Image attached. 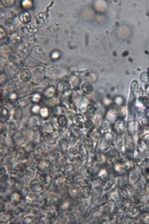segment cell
<instances>
[{
    "mask_svg": "<svg viewBox=\"0 0 149 224\" xmlns=\"http://www.w3.org/2000/svg\"><path fill=\"white\" fill-rule=\"evenodd\" d=\"M113 131L117 135H123L127 131V125L123 120H116L113 123Z\"/></svg>",
    "mask_w": 149,
    "mask_h": 224,
    "instance_id": "obj_1",
    "label": "cell"
},
{
    "mask_svg": "<svg viewBox=\"0 0 149 224\" xmlns=\"http://www.w3.org/2000/svg\"><path fill=\"white\" fill-rule=\"evenodd\" d=\"M113 171H114L115 175L123 176L126 173L127 169L125 168V166H124L123 161H116V163L113 164Z\"/></svg>",
    "mask_w": 149,
    "mask_h": 224,
    "instance_id": "obj_2",
    "label": "cell"
},
{
    "mask_svg": "<svg viewBox=\"0 0 149 224\" xmlns=\"http://www.w3.org/2000/svg\"><path fill=\"white\" fill-rule=\"evenodd\" d=\"M129 181L131 183H136L139 179H140V171L136 168H133L130 169V173H129Z\"/></svg>",
    "mask_w": 149,
    "mask_h": 224,
    "instance_id": "obj_3",
    "label": "cell"
},
{
    "mask_svg": "<svg viewBox=\"0 0 149 224\" xmlns=\"http://www.w3.org/2000/svg\"><path fill=\"white\" fill-rule=\"evenodd\" d=\"M136 105L138 108H142V109H146L149 106V100L148 97L143 95V96H138L137 100H136Z\"/></svg>",
    "mask_w": 149,
    "mask_h": 224,
    "instance_id": "obj_4",
    "label": "cell"
},
{
    "mask_svg": "<svg viewBox=\"0 0 149 224\" xmlns=\"http://www.w3.org/2000/svg\"><path fill=\"white\" fill-rule=\"evenodd\" d=\"M57 89H58V91H59L60 93H62V94H66V93L70 92V90H71V85H70L69 82H67V81H61V82H60L59 84H58Z\"/></svg>",
    "mask_w": 149,
    "mask_h": 224,
    "instance_id": "obj_5",
    "label": "cell"
},
{
    "mask_svg": "<svg viewBox=\"0 0 149 224\" xmlns=\"http://www.w3.org/2000/svg\"><path fill=\"white\" fill-rule=\"evenodd\" d=\"M81 92L85 95H92L94 93V86L92 83L88 82V81H85L81 86Z\"/></svg>",
    "mask_w": 149,
    "mask_h": 224,
    "instance_id": "obj_6",
    "label": "cell"
},
{
    "mask_svg": "<svg viewBox=\"0 0 149 224\" xmlns=\"http://www.w3.org/2000/svg\"><path fill=\"white\" fill-rule=\"evenodd\" d=\"M89 101H88V99H86L85 97H83V98H81V101L79 102L78 104V111L80 113L81 112H85L86 111V109H88L89 107Z\"/></svg>",
    "mask_w": 149,
    "mask_h": 224,
    "instance_id": "obj_7",
    "label": "cell"
},
{
    "mask_svg": "<svg viewBox=\"0 0 149 224\" xmlns=\"http://www.w3.org/2000/svg\"><path fill=\"white\" fill-rule=\"evenodd\" d=\"M90 194H92V188H90V186H84V187H81L80 189V191H79V195L81 197V198H89L90 196Z\"/></svg>",
    "mask_w": 149,
    "mask_h": 224,
    "instance_id": "obj_8",
    "label": "cell"
},
{
    "mask_svg": "<svg viewBox=\"0 0 149 224\" xmlns=\"http://www.w3.org/2000/svg\"><path fill=\"white\" fill-rule=\"evenodd\" d=\"M114 144L116 150L118 151H121L122 150H124V137H122L121 135H118L116 139L114 140Z\"/></svg>",
    "mask_w": 149,
    "mask_h": 224,
    "instance_id": "obj_9",
    "label": "cell"
},
{
    "mask_svg": "<svg viewBox=\"0 0 149 224\" xmlns=\"http://www.w3.org/2000/svg\"><path fill=\"white\" fill-rule=\"evenodd\" d=\"M140 171L141 174H143L144 176H149V159H144L141 163V166H140Z\"/></svg>",
    "mask_w": 149,
    "mask_h": 224,
    "instance_id": "obj_10",
    "label": "cell"
},
{
    "mask_svg": "<svg viewBox=\"0 0 149 224\" xmlns=\"http://www.w3.org/2000/svg\"><path fill=\"white\" fill-rule=\"evenodd\" d=\"M31 77H32V74L30 72V70L28 69H24L21 71L20 73V80L22 82H29V81L31 80Z\"/></svg>",
    "mask_w": 149,
    "mask_h": 224,
    "instance_id": "obj_11",
    "label": "cell"
},
{
    "mask_svg": "<svg viewBox=\"0 0 149 224\" xmlns=\"http://www.w3.org/2000/svg\"><path fill=\"white\" fill-rule=\"evenodd\" d=\"M31 14L29 13L28 11H23L20 13V15H19V19H20V21L24 24H28L29 22L31 21Z\"/></svg>",
    "mask_w": 149,
    "mask_h": 224,
    "instance_id": "obj_12",
    "label": "cell"
},
{
    "mask_svg": "<svg viewBox=\"0 0 149 224\" xmlns=\"http://www.w3.org/2000/svg\"><path fill=\"white\" fill-rule=\"evenodd\" d=\"M114 183H115V178H114V177L109 178L107 181V183L103 184V192H108L109 190L114 186Z\"/></svg>",
    "mask_w": 149,
    "mask_h": 224,
    "instance_id": "obj_13",
    "label": "cell"
},
{
    "mask_svg": "<svg viewBox=\"0 0 149 224\" xmlns=\"http://www.w3.org/2000/svg\"><path fill=\"white\" fill-rule=\"evenodd\" d=\"M74 123L77 127H83L85 126V120L83 115H81V114H78V115H76L75 118H74Z\"/></svg>",
    "mask_w": 149,
    "mask_h": 224,
    "instance_id": "obj_14",
    "label": "cell"
},
{
    "mask_svg": "<svg viewBox=\"0 0 149 224\" xmlns=\"http://www.w3.org/2000/svg\"><path fill=\"white\" fill-rule=\"evenodd\" d=\"M55 95H56V89L54 87H49L45 90L44 92V96L45 98H48V99H53L55 98Z\"/></svg>",
    "mask_w": 149,
    "mask_h": 224,
    "instance_id": "obj_15",
    "label": "cell"
},
{
    "mask_svg": "<svg viewBox=\"0 0 149 224\" xmlns=\"http://www.w3.org/2000/svg\"><path fill=\"white\" fill-rule=\"evenodd\" d=\"M127 131H128V133L129 135H131L133 136L134 135V132H135L136 131V123L134 121H129L128 123H127Z\"/></svg>",
    "mask_w": 149,
    "mask_h": 224,
    "instance_id": "obj_16",
    "label": "cell"
},
{
    "mask_svg": "<svg viewBox=\"0 0 149 224\" xmlns=\"http://www.w3.org/2000/svg\"><path fill=\"white\" fill-rule=\"evenodd\" d=\"M93 123L95 126V127H99V126H102L103 123V118L100 116V114L97 113L93 117V120H92Z\"/></svg>",
    "mask_w": 149,
    "mask_h": 224,
    "instance_id": "obj_17",
    "label": "cell"
},
{
    "mask_svg": "<svg viewBox=\"0 0 149 224\" xmlns=\"http://www.w3.org/2000/svg\"><path fill=\"white\" fill-rule=\"evenodd\" d=\"M130 89H131V93H133L134 96L138 97V92H139V85H138V82L137 81H132L131 84H130Z\"/></svg>",
    "mask_w": 149,
    "mask_h": 224,
    "instance_id": "obj_18",
    "label": "cell"
},
{
    "mask_svg": "<svg viewBox=\"0 0 149 224\" xmlns=\"http://www.w3.org/2000/svg\"><path fill=\"white\" fill-rule=\"evenodd\" d=\"M57 122H58V123H59V126L62 127V128H65L67 125H68V119H67V117L65 115H61V116L58 117Z\"/></svg>",
    "mask_w": 149,
    "mask_h": 224,
    "instance_id": "obj_19",
    "label": "cell"
},
{
    "mask_svg": "<svg viewBox=\"0 0 149 224\" xmlns=\"http://www.w3.org/2000/svg\"><path fill=\"white\" fill-rule=\"evenodd\" d=\"M41 101H42V95L40 93H35L31 96V102L33 104L36 105L38 103H40Z\"/></svg>",
    "mask_w": 149,
    "mask_h": 224,
    "instance_id": "obj_20",
    "label": "cell"
},
{
    "mask_svg": "<svg viewBox=\"0 0 149 224\" xmlns=\"http://www.w3.org/2000/svg\"><path fill=\"white\" fill-rule=\"evenodd\" d=\"M86 113L89 114L90 116H94L95 114L98 113V108L94 106V105H89L88 109H86Z\"/></svg>",
    "mask_w": 149,
    "mask_h": 224,
    "instance_id": "obj_21",
    "label": "cell"
},
{
    "mask_svg": "<svg viewBox=\"0 0 149 224\" xmlns=\"http://www.w3.org/2000/svg\"><path fill=\"white\" fill-rule=\"evenodd\" d=\"M8 118H9V111H8V109L5 108V107H2V108H1V120H2V122L7 121Z\"/></svg>",
    "mask_w": 149,
    "mask_h": 224,
    "instance_id": "obj_22",
    "label": "cell"
},
{
    "mask_svg": "<svg viewBox=\"0 0 149 224\" xmlns=\"http://www.w3.org/2000/svg\"><path fill=\"white\" fill-rule=\"evenodd\" d=\"M64 113H65V109L62 106H56L54 108V110H53V114H54V115L61 116V115H64ZM59 116H58V117H59Z\"/></svg>",
    "mask_w": 149,
    "mask_h": 224,
    "instance_id": "obj_23",
    "label": "cell"
},
{
    "mask_svg": "<svg viewBox=\"0 0 149 224\" xmlns=\"http://www.w3.org/2000/svg\"><path fill=\"white\" fill-rule=\"evenodd\" d=\"M100 130H102L103 133L109 132V131H110V123H109L108 121H107V120H105L104 122H103V123H102V128H100Z\"/></svg>",
    "mask_w": 149,
    "mask_h": 224,
    "instance_id": "obj_24",
    "label": "cell"
},
{
    "mask_svg": "<svg viewBox=\"0 0 149 224\" xmlns=\"http://www.w3.org/2000/svg\"><path fill=\"white\" fill-rule=\"evenodd\" d=\"M69 83H70V85H71V88H76L77 86H78V84H79V78L76 77L75 75H73V76L71 77Z\"/></svg>",
    "mask_w": 149,
    "mask_h": 224,
    "instance_id": "obj_25",
    "label": "cell"
},
{
    "mask_svg": "<svg viewBox=\"0 0 149 224\" xmlns=\"http://www.w3.org/2000/svg\"><path fill=\"white\" fill-rule=\"evenodd\" d=\"M140 125L142 127L149 128V116H143L140 118Z\"/></svg>",
    "mask_w": 149,
    "mask_h": 224,
    "instance_id": "obj_26",
    "label": "cell"
},
{
    "mask_svg": "<svg viewBox=\"0 0 149 224\" xmlns=\"http://www.w3.org/2000/svg\"><path fill=\"white\" fill-rule=\"evenodd\" d=\"M40 116L42 118H48L50 116V111H49V109L46 108V107H43L41 108V111H40Z\"/></svg>",
    "mask_w": 149,
    "mask_h": 224,
    "instance_id": "obj_27",
    "label": "cell"
},
{
    "mask_svg": "<svg viewBox=\"0 0 149 224\" xmlns=\"http://www.w3.org/2000/svg\"><path fill=\"white\" fill-rule=\"evenodd\" d=\"M99 177H100L102 179H103L104 177H107L108 176V170L107 168H102L99 171V174H98Z\"/></svg>",
    "mask_w": 149,
    "mask_h": 224,
    "instance_id": "obj_28",
    "label": "cell"
},
{
    "mask_svg": "<svg viewBox=\"0 0 149 224\" xmlns=\"http://www.w3.org/2000/svg\"><path fill=\"white\" fill-rule=\"evenodd\" d=\"M140 80L141 82H143L144 84H149V76H148V73L147 72H143L141 73L140 75Z\"/></svg>",
    "mask_w": 149,
    "mask_h": 224,
    "instance_id": "obj_29",
    "label": "cell"
},
{
    "mask_svg": "<svg viewBox=\"0 0 149 224\" xmlns=\"http://www.w3.org/2000/svg\"><path fill=\"white\" fill-rule=\"evenodd\" d=\"M141 141L143 142L144 145L146 146H149V132L145 133V135H143L142 137H141Z\"/></svg>",
    "mask_w": 149,
    "mask_h": 224,
    "instance_id": "obj_30",
    "label": "cell"
},
{
    "mask_svg": "<svg viewBox=\"0 0 149 224\" xmlns=\"http://www.w3.org/2000/svg\"><path fill=\"white\" fill-rule=\"evenodd\" d=\"M22 7L24 9H30L32 7V2L31 1H28V0H26V1H23L22 2Z\"/></svg>",
    "mask_w": 149,
    "mask_h": 224,
    "instance_id": "obj_31",
    "label": "cell"
},
{
    "mask_svg": "<svg viewBox=\"0 0 149 224\" xmlns=\"http://www.w3.org/2000/svg\"><path fill=\"white\" fill-rule=\"evenodd\" d=\"M44 128H45V131L47 132H52L53 131H54V128H53V126L50 123H46L44 125Z\"/></svg>",
    "mask_w": 149,
    "mask_h": 224,
    "instance_id": "obj_32",
    "label": "cell"
},
{
    "mask_svg": "<svg viewBox=\"0 0 149 224\" xmlns=\"http://www.w3.org/2000/svg\"><path fill=\"white\" fill-rule=\"evenodd\" d=\"M14 199H15V201L16 202H19L21 200V195H20V193H18V192H14L13 194H12V200L14 201Z\"/></svg>",
    "mask_w": 149,
    "mask_h": 224,
    "instance_id": "obj_33",
    "label": "cell"
},
{
    "mask_svg": "<svg viewBox=\"0 0 149 224\" xmlns=\"http://www.w3.org/2000/svg\"><path fill=\"white\" fill-rule=\"evenodd\" d=\"M40 111H41V109H40V107L38 106V105H34V106L32 107V109H31V112L33 113V114H38V113H40Z\"/></svg>",
    "mask_w": 149,
    "mask_h": 224,
    "instance_id": "obj_34",
    "label": "cell"
},
{
    "mask_svg": "<svg viewBox=\"0 0 149 224\" xmlns=\"http://www.w3.org/2000/svg\"><path fill=\"white\" fill-rule=\"evenodd\" d=\"M115 104L121 107L122 105H123V99H122L121 97H117L116 99H115Z\"/></svg>",
    "mask_w": 149,
    "mask_h": 224,
    "instance_id": "obj_35",
    "label": "cell"
},
{
    "mask_svg": "<svg viewBox=\"0 0 149 224\" xmlns=\"http://www.w3.org/2000/svg\"><path fill=\"white\" fill-rule=\"evenodd\" d=\"M144 94H145V96H149V84H146L144 87Z\"/></svg>",
    "mask_w": 149,
    "mask_h": 224,
    "instance_id": "obj_36",
    "label": "cell"
},
{
    "mask_svg": "<svg viewBox=\"0 0 149 224\" xmlns=\"http://www.w3.org/2000/svg\"><path fill=\"white\" fill-rule=\"evenodd\" d=\"M2 3H3V5H5L6 7H9V6L13 5V4H14V1H12V2H5V1H3Z\"/></svg>",
    "mask_w": 149,
    "mask_h": 224,
    "instance_id": "obj_37",
    "label": "cell"
},
{
    "mask_svg": "<svg viewBox=\"0 0 149 224\" xmlns=\"http://www.w3.org/2000/svg\"><path fill=\"white\" fill-rule=\"evenodd\" d=\"M9 99H10V100H16L17 99V95L16 94H11L10 96H9Z\"/></svg>",
    "mask_w": 149,
    "mask_h": 224,
    "instance_id": "obj_38",
    "label": "cell"
},
{
    "mask_svg": "<svg viewBox=\"0 0 149 224\" xmlns=\"http://www.w3.org/2000/svg\"><path fill=\"white\" fill-rule=\"evenodd\" d=\"M4 36H5V32H4V29H3V27H1V39H2V40H3Z\"/></svg>",
    "mask_w": 149,
    "mask_h": 224,
    "instance_id": "obj_39",
    "label": "cell"
},
{
    "mask_svg": "<svg viewBox=\"0 0 149 224\" xmlns=\"http://www.w3.org/2000/svg\"><path fill=\"white\" fill-rule=\"evenodd\" d=\"M147 73H148V76H149V68H148V71H147Z\"/></svg>",
    "mask_w": 149,
    "mask_h": 224,
    "instance_id": "obj_40",
    "label": "cell"
},
{
    "mask_svg": "<svg viewBox=\"0 0 149 224\" xmlns=\"http://www.w3.org/2000/svg\"><path fill=\"white\" fill-rule=\"evenodd\" d=\"M148 100H149V96H148Z\"/></svg>",
    "mask_w": 149,
    "mask_h": 224,
    "instance_id": "obj_41",
    "label": "cell"
},
{
    "mask_svg": "<svg viewBox=\"0 0 149 224\" xmlns=\"http://www.w3.org/2000/svg\"><path fill=\"white\" fill-rule=\"evenodd\" d=\"M148 213H149V210H148Z\"/></svg>",
    "mask_w": 149,
    "mask_h": 224,
    "instance_id": "obj_42",
    "label": "cell"
}]
</instances>
